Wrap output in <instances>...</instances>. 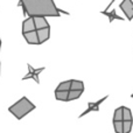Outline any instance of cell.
<instances>
[{"label":"cell","instance_id":"1","mask_svg":"<svg viewBox=\"0 0 133 133\" xmlns=\"http://www.w3.org/2000/svg\"><path fill=\"white\" fill-rule=\"evenodd\" d=\"M23 14L28 16H60L61 9L56 7L54 0H19Z\"/></svg>","mask_w":133,"mask_h":133},{"label":"cell","instance_id":"2","mask_svg":"<svg viewBox=\"0 0 133 133\" xmlns=\"http://www.w3.org/2000/svg\"><path fill=\"white\" fill-rule=\"evenodd\" d=\"M36 106L27 98V97H22L20 98L16 103H14L13 105H11L8 108V111L16 118V119H22L25 116H27L29 112H32L33 110H35Z\"/></svg>","mask_w":133,"mask_h":133},{"label":"cell","instance_id":"3","mask_svg":"<svg viewBox=\"0 0 133 133\" xmlns=\"http://www.w3.org/2000/svg\"><path fill=\"white\" fill-rule=\"evenodd\" d=\"M108 97L109 96H104L103 98L98 99L97 102H90V103H88V109L84 111V112H82V115H79V118L84 117V116H87L88 113H90V112H98L99 111V105H101V104L103 103L106 98H108Z\"/></svg>","mask_w":133,"mask_h":133},{"label":"cell","instance_id":"4","mask_svg":"<svg viewBox=\"0 0 133 133\" xmlns=\"http://www.w3.org/2000/svg\"><path fill=\"white\" fill-rule=\"evenodd\" d=\"M120 9L124 12L127 20L131 21L133 19V1L132 0H123L120 4Z\"/></svg>","mask_w":133,"mask_h":133},{"label":"cell","instance_id":"5","mask_svg":"<svg viewBox=\"0 0 133 133\" xmlns=\"http://www.w3.org/2000/svg\"><path fill=\"white\" fill-rule=\"evenodd\" d=\"M28 66V70H29V72L27 74V75L25 76V77L22 78V79H28V78H33V79L35 81V82L39 84L40 83V79H39V74L40 72H42V71L44 70V66H42V68H39V69H35V68H33L30 64H27Z\"/></svg>","mask_w":133,"mask_h":133},{"label":"cell","instance_id":"6","mask_svg":"<svg viewBox=\"0 0 133 133\" xmlns=\"http://www.w3.org/2000/svg\"><path fill=\"white\" fill-rule=\"evenodd\" d=\"M36 34H37V39H39V44L46 42L47 40H49V36H50V26L36 29Z\"/></svg>","mask_w":133,"mask_h":133},{"label":"cell","instance_id":"7","mask_svg":"<svg viewBox=\"0 0 133 133\" xmlns=\"http://www.w3.org/2000/svg\"><path fill=\"white\" fill-rule=\"evenodd\" d=\"M25 40L27 41V43L29 44H39V39H37V34H36V29L30 30V32H25L22 33Z\"/></svg>","mask_w":133,"mask_h":133},{"label":"cell","instance_id":"8","mask_svg":"<svg viewBox=\"0 0 133 133\" xmlns=\"http://www.w3.org/2000/svg\"><path fill=\"white\" fill-rule=\"evenodd\" d=\"M33 20H34L35 29H40V28H44L49 26L46 16H33Z\"/></svg>","mask_w":133,"mask_h":133},{"label":"cell","instance_id":"9","mask_svg":"<svg viewBox=\"0 0 133 133\" xmlns=\"http://www.w3.org/2000/svg\"><path fill=\"white\" fill-rule=\"evenodd\" d=\"M35 29V25H34V20H33V16L25 19L22 22V33L25 32H30V30Z\"/></svg>","mask_w":133,"mask_h":133},{"label":"cell","instance_id":"10","mask_svg":"<svg viewBox=\"0 0 133 133\" xmlns=\"http://www.w3.org/2000/svg\"><path fill=\"white\" fill-rule=\"evenodd\" d=\"M103 15H106L109 18V22H113V21L117 19V20H120V21H123L124 20V18H122V16H119L117 14V12H116V9H112V11H110V12H108L105 9V11H102L101 12Z\"/></svg>","mask_w":133,"mask_h":133},{"label":"cell","instance_id":"11","mask_svg":"<svg viewBox=\"0 0 133 133\" xmlns=\"http://www.w3.org/2000/svg\"><path fill=\"white\" fill-rule=\"evenodd\" d=\"M83 91L82 90H72L69 89L68 90V101H75V99L79 98L82 96Z\"/></svg>","mask_w":133,"mask_h":133},{"label":"cell","instance_id":"12","mask_svg":"<svg viewBox=\"0 0 133 133\" xmlns=\"http://www.w3.org/2000/svg\"><path fill=\"white\" fill-rule=\"evenodd\" d=\"M55 98L57 99V101L68 102V90H56Z\"/></svg>","mask_w":133,"mask_h":133},{"label":"cell","instance_id":"13","mask_svg":"<svg viewBox=\"0 0 133 133\" xmlns=\"http://www.w3.org/2000/svg\"><path fill=\"white\" fill-rule=\"evenodd\" d=\"M70 89L72 90H82L84 91V83L78 79H71L70 81Z\"/></svg>","mask_w":133,"mask_h":133},{"label":"cell","instance_id":"14","mask_svg":"<svg viewBox=\"0 0 133 133\" xmlns=\"http://www.w3.org/2000/svg\"><path fill=\"white\" fill-rule=\"evenodd\" d=\"M133 120H123V133H130L132 130Z\"/></svg>","mask_w":133,"mask_h":133},{"label":"cell","instance_id":"15","mask_svg":"<svg viewBox=\"0 0 133 133\" xmlns=\"http://www.w3.org/2000/svg\"><path fill=\"white\" fill-rule=\"evenodd\" d=\"M123 120H132L131 110L126 106H123Z\"/></svg>","mask_w":133,"mask_h":133},{"label":"cell","instance_id":"16","mask_svg":"<svg viewBox=\"0 0 133 133\" xmlns=\"http://www.w3.org/2000/svg\"><path fill=\"white\" fill-rule=\"evenodd\" d=\"M113 120H123V106L116 109L113 113Z\"/></svg>","mask_w":133,"mask_h":133},{"label":"cell","instance_id":"17","mask_svg":"<svg viewBox=\"0 0 133 133\" xmlns=\"http://www.w3.org/2000/svg\"><path fill=\"white\" fill-rule=\"evenodd\" d=\"M113 127L117 133H123V120H113Z\"/></svg>","mask_w":133,"mask_h":133},{"label":"cell","instance_id":"18","mask_svg":"<svg viewBox=\"0 0 133 133\" xmlns=\"http://www.w3.org/2000/svg\"><path fill=\"white\" fill-rule=\"evenodd\" d=\"M70 89V81H64V82H61L58 84V87L56 88V90H69Z\"/></svg>","mask_w":133,"mask_h":133},{"label":"cell","instance_id":"19","mask_svg":"<svg viewBox=\"0 0 133 133\" xmlns=\"http://www.w3.org/2000/svg\"><path fill=\"white\" fill-rule=\"evenodd\" d=\"M0 48H1V42H0Z\"/></svg>","mask_w":133,"mask_h":133},{"label":"cell","instance_id":"20","mask_svg":"<svg viewBox=\"0 0 133 133\" xmlns=\"http://www.w3.org/2000/svg\"><path fill=\"white\" fill-rule=\"evenodd\" d=\"M132 98H133V94H132Z\"/></svg>","mask_w":133,"mask_h":133},{"label":"cell","instance_id":"21","mask_svg":"<svg viewBox=\"0 0 133 133\" xmlns=\"http://www.w3.org/2000/svg\"><path fill=\"white\" fill-rule=\"evenodd\" d=\"M0 42H1V40H0Z\"/></svg>","mask_w":133,"mask_h":133}]
</instances>
